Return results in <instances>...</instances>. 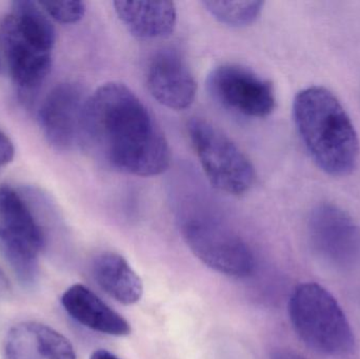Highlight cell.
<instances>
[{
	"instance_id": "20",
	"label": "cell",
	"mask_w": 360,
	"mask_h": 359,
	"mask_svg": "<svg viewBox=\"0 0 360 359\" xmlns=\"http://www.w3.org/2000/svg\"><path fill=\"white\" fill-rule=\"evenodd\" d=\"M271 359H307L304 356L298 354L297 352L292 351V350H278V351L274 352L273 355L271 356Z\"/></svg>"
},
{
	"instance_id": "16",
	"label": "cell",
	"mask_w": 360,
	"mask_h": 359,
	"mask_svg": "<svg viewBox=\"0 0 360 359\" xmlns=\"http://www.w3.org/2000/svg\"><path fill=\"white\" fill-rule=\"evenodd\" d=\"M0 255L23 286H33L39 276V253L0 227Z\"/></svg>"
},
{
	"instance_id": "10",
	"label": "cell",
	"mask_w": 360,
	"mask_h": 359,
	"mask_svg": "<svg viewBox=\"0 0 360 359\" xmlns=\"http://www.w3.org/2000/svg\"><path fill=\"white\" fill-rule=\"evenodd\" d=\"M146 77L150 92L165 107L182 111L194 103L196 81L186 59L175 48L158 51L150 59Z\"/></svg>"
},
{
	"instance_id": "13",
	"label": "cell",
	"mask_w": 360,
	"mask_h": 359,
	"mask_svg": "<svg viewBox=\"0 0 360 359\" xmlns=\"http://www.w3.org/2000/svg\"><path fill=\"white\" fill-rule=\"evenodd\" d=\"M116 14L132 35L141 39L166 37L176 27L177 11L171 1H115Z\"/></svg>"
},
{
	"instance_id": "2",
	"label": "cell",
	"mask_w": 360,
	"mask_h": 359,
	"mask_svg": "<svg viewBox=\"0 0 360 359\" xmlns=\"http://www.w3.org/2000/svg\"><path fill=\"white\" fill-rule=\"evenodd\" d=\"M294 122L304 148L321 170L346 176L356 168L359 141L350 116L338 97L323 86L296 95Z\"/></svg>"
},
{
	"instance_id": "21",
	"label": "cell",
	"mask_w": 360,
	"mask_h": 359,
	"mask_svg": "<svg viewBox=\"0 0 360 359\" xmlns=\"http://www.w3.org/2000/svg\"><path fill=\"white\" fill-rule=\"evenodd\" d=\"M90 359H120L117 356L114 355L111 352L107 351V350H97V351L93 352Z\"/></svg>"
},
{
	"instance_id": "6",
	"label": "cell",
	"mask_w": 360,
	"mask_h": 359,
	"mask_svg": "<svg viewBox=\"0 0 360 359\" xmlns=\"http://www.w3.org/2000/svg\"><path fill=\"white\" fill-rule=\"evenodd\" d=\"M188 136L210 183L231 195L249 192L255 183L253 164L219 129L201 118L188 122Z\"/></svg>"
},
{
	"instance_id": "22",
	"label": "cell",
	"mask_w": 360,
	"mask_h": 359,
	"mask_svg": "<svg viewBox=\"0 0 360 359\" xmlns=\"http://www.w3.org/2000/svg\"><path fill=\"white\" fill-rule=\"evenodd\" d=\"M8 291H10V286H8V280H6L4 272H2L1 269H0V297L6 295Z\"/></svg>"
},
{
	"instance_id": "9",
	"label": "cell",
	"mask_w": 360,
	"mask_h": 359,
	"mask_svg": "<svg viewBox=\"0 0 360 359\" xmlns=\"http://www.w3.org/2000/svg\"><path fill=\"white\" fill-rule=\"evenodd\" d=\"M88 97L75 82H63L46 95L38 111V122L49 143L60 151L79 143L82 113Z\"/></svg>"
},
{
	"instance_id": "8",
	"label": "cell",
	"mask_w": 360,
	"mask_h": 359,
	"mask_svg": "<svg viewBox=\"0 0 360 359\" xmlns=\"http://www.w3.org/2000/svg\"><path fill=\"white\" fill-rule=\"evenodd\" d=\"M309 237L317 255L331 267L350 270L360 261V227L340 207L319 204L309 218Z\"/></svg>"
},
{
	"instance_id": "12",
	"label": "cell",
	"mask_w": 360,
	"mask_h": 359,
	"mask_svg": "<svg viewBox=\"0 0 360 359\" xmlns=\"http://www.w3.org/2000/svg\"><path fill=\"white\" fill-rule=\"evenodd\" d=\"M61 303L74 320L95 332L118 337L131 333L130 324L84 285L65 290Z\"/></svg>"
},
{
	"instance_id": "7",
	"label": "cell",
	"mask_w": 360,
	"mask_h": 359,
	"mask_svg": "<svg viewBox=\"0 0 360 359\" xmlns=\"http://www.w3.org/2000/svg\"><path fill=\"white\" fill-rule=\"evenodd\" d=\"M207 90L220 105L245 117L264 118L275 109L276 97L269 80L238 65H222L207 77Z\"/></svg>"
},
{
	"instance_id": "17",
	"label": "cell",
	"mask_w": 360,
	"mask_h": 359,
	"mask_svg": "<svg viewBox=\"0 0 360 359\" xmlns=\"http://www.w3.org/2000/svg\"><path fill=\"white\" fill-rule=\"evenodd\" d=\"M207 12L224 25L245 27L259 17L262 1H205Z\"/></svg>"
},
{
	"instance_id": "19",
	"label": "cell",
	"mask_w": 360,
	"mask_h": 359,
	"mask_svg": "<svg viewBox=\"0 0 360 359\" xmlns=\"http://www.w3.org/2000/svg\"><path fill=\"white\" fill-rule=\"evenodd\" d=\"M15 148L10 137L0 130V170L14 159Z\"/></svg>"
},
{
	"instance_id": "14",
	"label": "cell",
	"mask_w": 360,
	"mask_h": 359,
	"mask_svg": "<svg viewBox=\"0 0 360 359\" xmlns=\"http://www.w3.org/2000/svg\"><path fill=\"white\" fill-rule=\"evenodd\" d=\"M92 272L97 285L118 303L134 305L143 297V280L122 255H98L93 261Z\"/></svg>"
},
{
	"instance_id": "1",
	"label": "cell",
	"mask_w": 360,
	"mask_h": 359,
	"mask_svg": "<svg viewBox=\"0 0 360 359\" xmlns=\"http://www.w3.org/2000/svg\"><path fill=\"white\" fill-rule=\"evenodd\" d=\"M79 143L118 172L155 176L168 169L170 147L143 101L118 82L99 86L86 98Z\"/></svg>"
},
{
	"instance_id": "4",
	"label": "cell",
	"mask_w": 360,
	"mask_h": 359,
	"mask_svg": "<svg viewBox=\"0 0 360 359\" xmlns=\"http://www.w3.org/2000/svg\"><path fill=\"white\" fill-rule=\"evenodd\" d=\"M289 315L296 334L317 353L348 358L355 349V337L346 314L333 295L319 285L296 287L289 301Z\"/></svg>"
},
{
	"instance_id": "3",
	"label": "cell",
	"mask_w": 360,
	"mask_h": 359,
	"mask_svg": "<svg viewBox=\"0 0 360 359\" xmlns=\"http://www.w3.org/2000/svg\"><path fill=\"white\" fill-rule=\"evenodd\" d=\"M55 29L38 2L15 1L0 22V48L15 86L36 92L52 67Z\"/></svg>"
},
{
	"instance_id": "15",
	"label": "cell",
	"mask_w": 360,
	"mask_h": 359,
	"mask_svg": "<svg viewBox=\"0 0 360 359\" xmlns=\"http://www.w3.org/2000/svg\"><path fill=\"white\" fill-rule=\"evenodd\" d=\"M0 227L41 252L46 244L44 231L22 194L10 185L0 187Z\"/></svg>"
},
{
	"instance_id": "18",
	"label": "cell",
	"mask_w": 360,
	"mask_h": 359,
	"mask_svg": "<svg viewBox=\"0 0 360 359\" xmlns=\"http://www.w3.org/2000/svg\"><path fill=\"white\" fill-rule=\"evenodd\" d=\"M48 16L63 25H73L86 14V4L82 1L38 2Z\"/></svg>"
},
{
	"instance_id": "11",
	"label": "cell",
	"mask_w": 360,
	"mask_h": 359,
	"mask_svg": "<svg viewBox=\"0 0 360 359\" xmlns=\"http://www.w3.org/2000/svg\"><path fill=\"white\" fill-rule=\"evenodd\" d=\"M4 359H76L67 337L36 322L15 325L6 333Z\"/></svg>"
},
{
	"instance_id": "5",
	"label": "cell",
	"mask_w": 360,
	"mask_h": 359,
	"mask_svg": "<svg viewBox=\"0 0 360 359\" xmlns=\"http://www.w3.org/2000/svg\"><path fill=\"white\" fill-rule=\"evenodd\" d=\"M181 233L193 254L214 271L243 278L255 269V256L248 242L234 230L202 210L184 213Z\"/></svg>"
}]
</instances>
